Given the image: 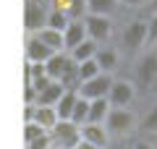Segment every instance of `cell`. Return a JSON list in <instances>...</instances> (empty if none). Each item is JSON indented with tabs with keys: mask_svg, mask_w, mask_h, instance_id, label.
Returning <instances> with one entry per match:
<instances>
[{
	"mask_svg": "<svg viewBox=\"0 0 157 149\" xmlns=\"http://www.w3.org/2000/svg\"><path fill=\"white\" fill-rule=\"evenodd\" d=\"M42 68H45V73L50 78L60 81L63 86L76 78V60H73L71 55H63V50H60V52H52V55L42 63ZM76 81H78V78H76Z\"/></svg>",
	"mask_w": 157,
	"mask_h": 149,
	"instance_id": "obj_1",
	"label": "cell"
},
{
	"mask_svg": "<svg viewBox=\"0 0 157 149\" xmlns=\"http://www.w3.org/2000/svg\"><path fill=\"white\" fill-rule=\"evenodd\" d=\"M110 84H113V73L100 71L97 76L78 81L76 92H78V97H84V99H100V97H107V92H110Z\"/></svg>",
	"mask_w": 157,
	"mask_h": 149,
	"instance_id": "obj_2",
	"label": "cell"
},
{
	"mask_svg": "<svg viewBox=\"0 0 157 149\" xmlns=\"http://www.w3.org/2000/svg\"><path fill=\"white\" fill-rule=\"evenodd\" d=\"M47 133H50L52 149H73V144L78 141V123H73V120H58Z\"/></svg>",
	"mask_w": 157,
	"mask_h": 149,
	"instance_id": "obj_3",
	"label": "cell"
},
{
	"mask_svg": "<svg viewBox=\"0 0 157 149\" xmlns=\"http://www.w3.org/2000/svg\"><path fill=\"white\" fill-rule=\"evenodd\" d=\"M136 99V84L128 78H113L110 92H107V102L113 107H131V102Z\"/></svg>",
	"mask_w": 157,
	"mask_h": 149,
	"instance_id": "obj_4",
	"label": "cell"
},
{
	"mask_svg": "<svg viewBox=\"0 0 157 149\" xmlns=\"http://www.w3.org/2000/svg\"><path fill=\"white\" fill-rule=\"evenodd\" d=\"M84 26H86V37L94 39L97 44L107 42V39L113 37V21H110V16L86 13V16H84Z\"/></svg>",
	"mask_w": 157,
	"mask_h": 149,
	"instance_id": "obj_5",
	"label": "cell"
},
{
	"mask_svg": "<svg viewBox=\"0 0 157 149\" xmlns=\"http://www.w3.org/2000/svg\"><path fill=\"white\" fill-rule=\"evenodd\" d=\"M105 128H107V133H115V136L128 133L134 128V113L128 107H110V113L105 118Z\"/></svg>",
	"mask_w": 157,
	"mask_h": 149,
	"instance_id": "obj_6",
	"label": "cell"
},
{
	"mask_svg": "<svg viewBox=\"0 0 157 149\" xmlns=\"http://www.w3.org/2000/svg\"><path fill=\"white\" fill-rule=\"evenodd\" d=\"M155 81H157V50H152V52H144L136 63V84L147 89Z\"/></svg>",
	"mask_w": 157,
	"mask_h": 149,
	"instance_id": "obj_7",
	"label": "cell"
},
{
	"mask_svg": "<svg viewBox=\"0 0 157 149\" xmlns=\"http://www.w3.org/2000/svg\"><path fill=\"white\" fill-rule=\"evenodd\" d=\"M144 44H147V21L136 18V21H131L128 26H126V32H123V47H128L131 52H136V50H141Z\"/></svg>",
	"mask_w": 157,
	"mask_h": 149,
	"instance_id": "obj_8",
	"label": "cell"
},
{
	"mask_svg": "<svg viewBox=\"0 0 157 149\" xmlns=\"http://www.w3.org/2000/svg\"><path fill=\"white\" fill-rule=\"evenodd\" d=\"M107 136H110V133H107L105 123H92V120H86V123L78 126V139L92 141V144H97V147H102V149L107 147Z\"/></svg>",
	"mask_w": 157,
	"mask_h": 149,
	"instance_id": "obj_9",
	"label": "cell"
},
{
	"mask_svg": "<svg viewBox=\"0 0 157 149\" xmlns=\"http://www.w3.org/2000/svg\"><path fill=\"white\" fill-rule=\"evenodd\" d=\"M81 39H86V26H84V18H71L68 21V26L63 29V44H66V50L76 47Z\"/></svg>",
	"mask_w": 157,
	"mask_h": 149,
	"instance_id": "obj_10",
	"label": "cell"
},
{
	"mask_svg": "<svg viewBox=\"0 0 157 149\" xmlns=\"http://www.w3.org/2000/svg\"><path fill=\"white\" fill-rule=\"evenodd\" d=\"M50 55H52V50L47 47V44L42 42L37 34H32V37H29V42H26V58H29V63L42 66V63H45Z\"/></svg>",
	"mask_w": 157,
	"mask_h": 149,
	"instance_id": "obj_11",
	"label": "cell"
},
{
	"mask_svg": "<svg viewBox=\"0 0 157 149\" xmlns=\"http://www.w3.org/2000/svg\"><path fill=\"white\" fill-rule=\"evenodd\" d=\"M32 120H34V123H39L45 131H50V128L58 123V113H55V107H52V105H39V102H34Z\"/></svg>",
	"mask_w": 157,
	"mask_h": 149,
	"instance_id": "obj_12",
	"label": "cell"
},
{
	"mask_svg": "<svg viewBox=\"0 0 157 149\" xmlns=\"http://www.w3.org/2000/svg\"><path fill=\"white\" fill-rule=\"evenodd\" d=\"M76 97H78V92L76 89H66V92L58 97V102L52 107H55V113H58V120H71V110H73V102H76Z\"/></svg>",
	"mask_w": 157,
	"mask_h": 149,
	"instance_id": "obj_13",
	"label": "cell"
},
{
	"mask_svg": "<svg viewBox=\"0 0 157 149\" xmlns=\"http://www.w3.org/2000/svg\"><path fill=\"white\" fill-rule=\"evenodd\" d=\"M47 21V11L45 6H39V3H29L26 6V29L29 32H37V29H42Z\"/></svg>",
	"mask_w": 157,
	"mask_h": 149,
	"instance_id": "obj_14",
	"label": "cell"
},
{
	"mask_svg": "<svg viewBox=\"0 0 157 149\" xmlns=\"http://www.w3.org/2000/svg\"><path fill=\"white\" fill-rule=\"evenodd\" d=\"M37 34L42 42L47 44V47L52 50V52H60V50H66V44H63V32H58V29H52V26H42V29H37Z\"/></svg>",
	"mask_w": 157,
	"mask_h": 149,
	"instance_id": "obj_15",
	"label": "cell"
},
{
	"mask_svg": "<svg viewBox=\"0 0 157 149\" xmlns=\"http://www.w3.org/2000/svg\"><path fill=\"white\" fill-rule=\"evenodd\" d=\"M94 60H97V66H100V71H105V73H113L118 68V52L113 47H100L97 50V55H94Z\"/></svg>",
	"mask_w": 157,
	"mask_h": 149,
	"instance_id": "obj_16",
	"label": "cell"
},
{
	"mask_svg": "<svg viewBox=\"0 0 157 149\" xmlns=\"http://www.w3.org/2000/svg\"><path fill=\"white\" fill-rule=\"evenodd\" d=\"M97 50H100V44H97L94 39H89V37H86V39H81V42L76 44V47H71V50H68V55H71L73 60L78 63V60H86V58H94V55H97Z\"/></svg>",
	"mask_w": 157,
	"mask_h": 149,
	"instance_id": "obj_17",
	"label": "cell"
},
{
	"mask_svg": "<svg viewBox=\"0 0 157 149\" xmlns=\"http://www.w3.org/2000/svg\"><path fill=\"white\" fill-rule=\"evenodd\" d=\"M110 102H107V97H100V99H89V115H86V120L92 123H105L107 113H110ZM84 120V123H86Z\"/></svg>",
	"mask_w": 157,
	"mask_h": 149,
	"instance_id": "obj_18",
	"label": "cell"
},
{
	"mask_svg": "<svg viewBox=\"0 0 157 149\" xmlns=\"http://www.w3.org/2000/svg\"><path fill=\"white\" fill-rule=\"evenodd\" d=\"M86 13H97V16H113L118 8V0H84Z\"/></svg>",
	"mask_w": 157,
	"mask_h": 149,
	"instance_id": "obj_19",
	"label": "cell"
},
{
	"mask_svg": "<svg viewBox=\"0 0 157 149\" xmlns=\"http://www.w3.org/2000/svg\"><path fill=\"white\" fill-rule=\"evenodd\" d=\"M100 73V66H97L94 58H86V60H78L76 63V78L78 81H84V78H92Z\"/></svg>",
	"mask_w": 157,
	"mask_h": 149,
	"instance_id": "obj_20",
	"label": "cell"
},
{
	"mask_svg": "<svg viewBox=\"0 0 157 149\" xmlns=\"http://www.w3.org/2000/svg\"><path fill=\"white\" fill-rule=\"evenodd\" d=\"M68 21H71V16H68L66 11H60V8H52V11H47V21H45V26H52V29H58V32H63V29L68 26Z\"/></svg>",
	"mask_w": 157,
	"mask_h": 149,
	"instance_id": "obj_21",
	"label": "cell"
},
{
	"mask_svg": "<svg viewBox=\"0 0 157 149\" xmlns=\"http://www.w3.org/2000/svg\"><path fill=\"white\" fill-rule=\"evenodd\" d=\"M86 115H89V99L76 97V102H73V110H71V120L81 126V123L86 120Z\"/></svg>",
	"mask_w": 157,
	"mask_h": 149,
	"instance_id": "obj_22",
	"label": "cell"
},
{
	"mask_svg": "<svg viewBox=\"0 0 157 149\" xmlns=\"http://www.w3.org/2000/svg\"><path fill=\"white\" fill-rule=\"evenodd\" d=\"M45 128L39 126V123H34V120H24V144H32V141H37L39 136H45Z\"/></svg>",
	"mask_w": 157,
	"mask_h": 149,
	"instance_id": "obj_23",
	"label": "cell"
},
{
	"mask_svg": "<svg viewBox=\"0 0 157 149\" xmlns=\"http://www.w3.org/2000/svg\"><path fill=\"white\" fill-rule=\"evenodd\" d=\"M139 128H141L144 133H157V105L144 115V120H141V126H139Z\"/></svg>",
	"mask_w": 157,
	"mask_h": 149,
	"instance_id": "obj_24",
	"label": "cell"
},
{
	"mask_svg": "<svg viewBox=\"0 0 157 149\" xmlns=\"http://www.w3.org/2000/svg\"><path fill=\"white\" fill-rule=\"evenodd\" d=\"M147 42L157 44V11H152L149 21H147Z\"/></svg>",
	"mask_w": 157,
	"mask_h": 149,
	"instance_id": "obj_25",
	"label": "cell"
},
{
	"mask_svg": "<svg viewBox=\"0 0 157 149\" xmlns=\"http://www.w3.org/2000/svg\"><path fill=\"white\" fill-rule=\"evenodd\" d=\"M50 147H52V141H50V133H45V136H39L37 141L26 144V149H50Z\"/></svg>",
	"mask_w": 157,
	"mask_h": 149,
	"instance_id": "obj_26",
	"label": "cell"
},
{
	"mask_svg": "<svg viewBox=\"0 0 157 149\" xmlns=\"http://www.w3.org/2000/svg\"><path fill=\"white\" fill-rule=\"evenodd\" d=\"M147 0H118V6H123V8H141Z\"/></svg>",
	"mask_w": 157,
	"mask_h": 149,
	"instance_id": "obj_27",
	"label": "cell"
},
{
	"mask_svg": "<svg viewBox=\"0 0 157 149\" xmlns=\"http://www.w3.org/2000/svg\"><path fill=\"white\" fill-rule=\"evenodd\" d=\"M73 149H102V147H97V144H92V141H84V139H78V141L73 144Z\"/></svg>",
	"mask_w": 157,
	"mask_h": 149,
	"instance_id": "obj_28",
	"label": "cell"
},
{
	"mask_svg": "<svg viewBox=\"0 0 157 149\" xmlns=\"http://www.w3.org/2000/svg\"><path fill=\"white\" fill-rule=\"evenodd\" d=\"M131 149H157V144H149V141H144V139H139Z\"/></svg>",
	"mask_w": 157,
	"mask_h": 149,
	"instance_id": "obj_29",
	"label": "cell"
},
{
	"mask_svg": "<svg viewBox=\"0 0 157 149\" xmlns=\"http://www.w3.org/2000/svg\"><path fill=\"white\" fill-rule=\"evenodd\" d=\"M152 11H157V0H152Z\"/></svg>",
	"mask_w": 157,
	"mask_h": 149,
	"instance_id": "obj_30",
	"label": "cell"
},
{
	"mask_svg": "<svg viewBox=\"0 0 157 149\" xmlns=\"http://www.w3.org/2000/svg\"><path fill=\"white\" fill-rule=\"evenodd\" d=\"M50 149H52V147H50Z\"/></svg>",
	"mask_w": 157,
	"mask_h": 149,
	"instance_id": "obj_31",
	"label": "cell"
}]
</instances>
